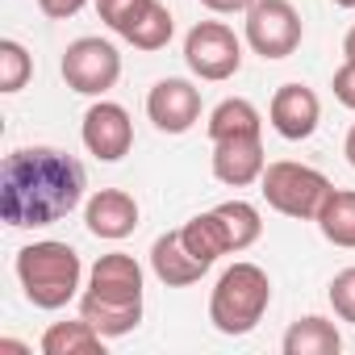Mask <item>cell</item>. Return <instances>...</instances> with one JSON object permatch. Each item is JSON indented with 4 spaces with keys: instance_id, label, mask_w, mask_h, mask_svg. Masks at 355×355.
<instances>
[{
    "instance_id": "6",
    "label": "cell",
    "mask_w": 355,
    "mask_h": 355,
    "mask_svg": "<svg viewBox=\"0 0 355 355\" xmlns=\"http://www.w3.org/2000/svg\"><path fill=\"white\" fill-rule=\"evenodd\" d=\"M184 63L197 80L222 84L230 76H239L243 67V42L230 26L222 21H197L184 38Z\"/></svg>"
},
{
    "instance_id": "4",
    "label": "cell",
    "mask_w": 355,
    "mask_h": 355,
    "mask_svg": "<svg viewBox=\"0 0 355 355\" xmlns=\"http://www.w3.org/2000/svg\"><path fill=\"white\" fill-rule=\"evenodd\" d=\"M268 305H272V280H268V272L259 263H251V259H239L214 284L209 322H214L218 334L243 338V334H251L263 322Z\"/></svg>"
},
{
    "instance_id": "12",
    "label": "cell",
    "mask_w": 355,
    "mask_h": 355,
    "mask_svg": "<svg viewBox=\"0 0 355 355\" xmlns=\"http://www.w3.org/2000/svg\"><path fill=\"white\" fill-rule=\"evenodd\" d=\"M84 226L92 239H105V243H121L138 230V201L121 189H101L88 197L84 205Z\"/></svg>"
},
{
    "instance_id": "29",
    "label": "cell",
    "mask_w": 355,
    "mask_h": 355,
    "mask_svg": "<svg viewBox=\"0 0 355 355\" xmlns=\"http://www.w3.org/2000/svg\"><path fill=\"white\" fill-rule=\"evenodd\" d=\"M343 155H347V163L355 167V125H351V134H347V142H343Z\"/></svg>"
},
{
    "instance_id": "22",
    "label": "cell",
    "mask_w": 355,
    "mask_h": 355,
    "mask_svg": "<svg viewBox=\"0 0 355 355\" xmlns=\"http://www.w3.org/2000/svg\"><path fill=\"white\" fill-rule=\"evenodd\" d=\"M34 76V59L17 38L0 42V92H21Z\"/></svg>"
},
{
    "instance_id": "24",
    "label": "cell",
    "mask_w": 355,
    "mask_h": 355,
    "mask_svg": "<svg viewBox=\"0 0 355 355\" xmlns=\"http://www.w3.org/2000/svg\"><path fill=\"white\" fill-rule=\"evenodd\" d=\"M142 5H146V0H96V13H101V21H105L113 34H121L125 21H130Z\"/></svg>"
},
{
    "instance_id": "1",
    "label": "cell",
    "mask_w": 355,
    "mask_h": 355,
    "mask_svg": "<svg viewBox=\"0 0 355 355\" xmlns=\"http://www.w3.org/2000/svg\"><path fill=\"white\" fill-rule=\"evenodd\" d=\"M88 189L84 163L55 146H21L0 167V218L17 230L55 226L80 209Z\"/></svg>"
},
{
    "instance_id": "23",
    "label": "cell",
    "mask_w": 355,
    "mask_h": 355,
    "mask_svg": "<svg viewBox=\"0 0 355 355\" xmlns=\"http://www.w3.org/2000/svg\"><path fill=\"white\" fill-rule=\"evenodd\" d=\"M330 305L343 322H355V268H343L330 280Z\"/></svg>"
},
{
    "instance_id": "13",
    "label": "cell",
    "mask_w": 355,
    "mask_h": 355,
    "mask_svg": "<svg viewBox=\"0 0 355 355\" xmlns=\"http://www.w3.org/2000/svg\"><path fill=\"white\" fill-rule=\"evenodd\" d=\"M268 159H263V134L251 138H222L214 142V175L230 189H247L263 175Z\"/></svg>"
},
{
    "instance_id": "11",
    "label": "cell",
    "mask_w": 355,
    "mask_h": 355,
    "mask_svg": "<svg viewBox=\"0 0 355 355\" xmlns=\"http://www.w3.org/2000/svg\"><path fill=\"white\" fill-rule=\"evenodd\" d=\"M268 121L284 142H305L322 121V101L305 84H280L268 105Z\"/></svg>"
},
{
    "instance_id": "3",
    "label": "cell",
    "mask_w": 355,
    "mask_h": 355,
    "mask_svg": "<svg viewBox=\"0 0 355 355\" xmlns=\"http://www.w3.org/2000/svg\"><path fill=\"white\" fill-rule=\"evenodd\" d=\"M17 280H21L30 305L63 309L80 293L84 263H80L76 247H67L59 239H42V243H30L17 251Z\"/></svg>"
},
{
    "instance_id": "26",
    "label": "cell",
    "mask_w": 355,
    "mask_h": 355,
    "mask_svg": "<svg viewBox=\"0 0 355 355\" xmlns=\"http://www.w3.org/2000/svg\"><path fill=\"white\" fill-rule=\"evenodd\" d=\"M84 5H88V0H38V9H42L51 21H67V17H76Z\"/></svg>"
},
{
    "instance_id": "16",
    "label": "cell",
    "mask_w": 355,
    "mask_h": 355,
    "mask_svg": "<svg viewBox=\"0 0 355 355\" xmlns=\"http://www.w3.org/2000/svg\"><path fill=\"white\" fill-rule=\"evenodd\" d=\"M284 355H334L343 347V334L334 322L309 313V318H297L288 330H284Z\"/></svg>"
},
{
    "instance_id": "8",
    "label": "cell",
    "mask_w": 355,
    "mask_h": 355,
    "mask_svg": "<svg viewBox=\"0 0 355 355\" xmlns=\"http://www.w3.org/2000/svg\"><path fill=\"white\" fill-rule=\"evenodd\" d=\"M301 13L293 0H255L247 9V46L259 59H288L301 46Z\"/></svg>"
},
{
    "instance_id": "20",
    "label": "cell",
    "mask_w": 355,
    "mask_h": 355,
    "mask_svg": "<svg viewBox=\"0 0 355 355\" xmlns=\"http://www.w3.org/2000/svg\"><path fill=\"white\" fill-rule=\"evenodd\" d=\"M180 239H184V247H189L205 268H214L222 255H230V239H226V226H222L218 209L197 214L193 222H184V226H180Z\"/></svg>"
},
{
    "instance_id": "9",
    "label": "cell",
    "mask_w": 355,
    "mask_h": 355,
    "mask_svg": "<svg viewBox=\"0 0 355 355\" xmlns=\"http://www.w3.org/2000/svg\"><path fill=\"white\" fill-rule=\"evenodd\" d=\"M80 138H84L88 155H96L101 163H121L134 146V121L117 101L96 96V105H88V113H84Z\"/></svg>"
},
{
    "instance_id": "19",
    "label": "cell",
    "mask_w": 355,
    "mask_h": 355,
    "mask_svg": "<svg viewBox=\"0 0 355 355\" xmlns=\"http://www.w3.org/2000/svg\"><path fill=\"white\" fill-rule=\"evenodd\" d=\"M251 134H263V117H259V109H255L247 96H226V101L209 113V142H222V138H251Z\"/></svg>"
},
{
    "instance_id": "15",
    "label": "cell",
    "mask_w": 355,
    "mask_h": 355,
    "mask_svg": "<svg viewBox=\"0 0 355 355\" xmlns=\"http://www.w3.org/2000/svg\"><path fill=\"white\" fill-rule=\"evenodd\" d=\"M171 30H175L171 9L163 5V0H146V5L125 21L121 38H125L134 51H163V46L171 42Z\"/></svg>"
},
{
    "instance_id": "7",
    "label": "cell",
    "mask_w": 355,
    "mask_h": 355,
    "mask_svg": "<svg viewBox=\"0 0 355 355\" xmlns=\"http://www.w3.org/2000/svg\"><path fill=\"white\" fill-rule=\"evenodd\" d=\"M59 71H63V80H67L71 92H80V96H105L121 80V55L105 38H76L63 51Z\"/></svg>"
},
{
    "instance_id": "14",
    "label": "cell",
    "mask_w": 355,
    "mask_h": 355,
    "mask_svg": "<svg viewBox=\"0 0 355 355\" xmlns=\"http://www.w3.org/2000/svg\"><path fill=\"white\" fill-rule=\"evenodd\" d=\"M150 272H155L167 288H189V284H197L209 268L184 247L180 230H167V234H159L155 247H150Z\"/></svg>"
},
{
    "instance_id": "28",
    "label": "cell",
    "mask_w": 355,
    "mask_h": 355,
    "mask_svg": "<svg viewBox=\"0 0 355 355\" xmlns=\"http://www.w3.org/2000/svg\"><path fill=\"white\" fill-rule=\"evenodd\" d=\"M343 55L355 63V26H351V30H347V38H343Z\"/></svg>"
},
{
    "instance_id": "27",
    "label": "cell",
    "mask_w": 355,
    "mask_h": 355,
    "mask_svg": "<svg viewBox=\"0 0 355 355\" xmlns=\"http://www.w3.org/2000/svg\"><path fill=\"white\" fill-rule=\"evenodd\" d=\"M209 13H247L255 0H201Z\"/></svg>"
},
{
    "instance_id": "2",
    "label": "cell",
    "mask_w": 355,
    "mask_h": 355,
    "mask_svg": "<svg viewBox=\"0 0 355 355\" xmlns=\"http://www.w3.org/2000/svg\"><path fill=\"white\" fill-rule=\"evenodd\" d=\"M80 318L105 338H121L142 322V268L125 251H109L92 263L88 288L80 293Z\"/></svg>"
},
{
    "instance_id": "10",
    "label": "cell",
    "mask_w": 355,
    "mask_h": 355,
    "mask_svg": "<svg viewBox=\"0 0 355 355\" xmlns=\"http://www.w3.org/2000/svg\"><path fill=\"white\" fill-rule=\"evenodd\" d=\"M146 117L163 134H189L201 121V88L193 80L167 76L146 92Z\"/></svg>"
},
{
    "instance_id": "18",
    "label": "cell",
    "mask_w": 355,
    "mask_h": 355,
    "mask_svg": "<svg viewBox=\"0 0 355 355\" xmlns=\"http://www.w3.org/2000/svg\"><path fill=\"white\" fill-rule=\"evenodd\" d=\"M313 222H318L326 243L355 251V193L351 189H330V197L322 201Z\"/></svg>"
},
{
    "instance_id": "30",
    "label": "cell",
    "mask_w": 355,
    "mask_h": 355,
    "mask_svg": "<svg viewBox=\"0 0 355 355\" xmlns=\"http://www.w3.org/2000/svg\"><path fill=\"white\" fill-rule=\"evenodd\" d=\"M330 5H338V9H355V0H330Z\"/></svg>"
},
{
    "instance_id": "25",
    "label": "cell",
    "mask_w": 355,
    "mask_h": 355,
    "mask_svg": "<svg viewBox=\"0 0 355 355\" xmlns=\"http://www.w3.org/2000/svg\"><path fill=\"white\" fill-rule=\"evenodd\" d=\"M330 88H334V101H338L343 109H355V63H351V59L334 71Z\"/></svg>"
},
{
    "instance_id": "17",
    "label": "cell",
    "mask_w": 355,
    "mask_h": 355,
    "mask_svg": "<svg viewBox=\"0 0 355 355\" xmlns=\"http://www.w3.org/2000/svg\"><path fill=\"white\" fill-rule=\"evenodd\" d=\"M42 355H105V334L80 318V322H55L42 334Z\"/></svg>"
},
{
    "instance_id": "5",
    "label": "cell",
    "mask_w": 355,
    "mask_h": 355,
    "mask_svg": "<svg viewBox=\"0 0 355 355\" xmlns=\"http://www.w3.org/2000/svg\"><path fill=\"white\" fill-rule=\"evenodd\" d=\"M330 180L318 171V167H305V163H293V159H280V163H268L263 175H259V193L263 201L284 214V218H297V222H313L322 201L330 197Z\"/></svg>"
},
{
    "instance_id": "21",
    "label": "cell",
    "mask_w": 355,
    "mask_h": 355,
    "mask_svg": "<svg viewBox=\"0 0 355 355\" xmlns=\"http://www.w3.org/2000/svg\"><path fill=\"white\" fill-rule=\"evenodd\" d=\"M218 209V218H222V226H226V239H230V251H247V247H255L259 243V234H263V218H259V209L251 205V201H222V205H214Z\"/></svg>"
}]
</instances>
